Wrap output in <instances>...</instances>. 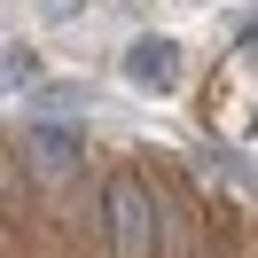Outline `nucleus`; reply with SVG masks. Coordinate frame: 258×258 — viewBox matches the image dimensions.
I'll return each instance as SVG.
<instances>
[{
    "label": "nucleus",
    "mask_w": 258,
    "mask_h": 258,
    "mask_svg": "<svg viewBox=\"0 0 258 258\" xmlns=\"http://www.w3.org/2000/svg\"><path fill=\"white\" fill-rule=\"evenodd\" d=\"M125 79H133V86H149V94L180 86V47H172V39H157V32L133 39V47H125Z\"/></svg>",
    "instance_id": "2"
},
{
    "label": "nucleus",
    "mask_w": 258,
    "mask_h": 258,
    "mask_svg": "<svg viewBox=\"0 0 258 258\" xmlns=\"http://www.w3.org/2000/svg\"><path fill=\"white\" fill-rule=\"evenodd\" d=\"M102 211H110V258H157V204L133 172L102 188Z\"/></svg>",
    "instance_id": "1"
},
{
    "label": "nucleus",
    "mask_w": 258,
    "mask_h": 258,
    "mask_svg": "<svg viewBox=\"0 0 258 258\" xmlns=\"http://www.w3.org/2000/svg\"><path fill=\"white\" fill-rule=\"evenodd\" d=\"M32 47H8V55H0V94H8V86H32Z\"/></svg>",
    "instance_id": "4"
},
{
    "label": "nucleus",
    "mask_w": 258,
    "mask_h": 258,
    "mask_svg": "<svg viewBox=\"0 0 258 258\" xmlns=\"http://www.w3.org/2000/svg\"><path fill=\"white\" fill-rule=\"evenodd\" d=\"M24 141H32V164H47V172H79V164H86L79 125H32Z\"/></svg>",
    "instance_id": "3"
}]
</instances>
